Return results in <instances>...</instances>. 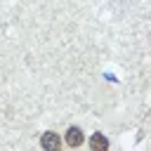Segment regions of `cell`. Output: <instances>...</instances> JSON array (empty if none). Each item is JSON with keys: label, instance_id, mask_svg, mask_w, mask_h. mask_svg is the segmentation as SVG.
<instances>
[{"label": "cell", "instance_id": "obj_1", "mask_svg": "<svg viewBox=\"0 0 151 151\" xmlns=\"http://www.w3.org/2000/svg\"><path fill=\"white\" fill-rule=\"evenodd\" d=\"M40 144H42L45 151H57V149H59V137H57V132H45L42 139H40Z\"/></svg>", "mask_w": 151, "mask_h": 151}, {"label": "cell", "instance_id": "obj_2", "mask_svg": "<svg viewBox=\"0 0 151 151\" xmlns=\"http://www.w3.org/2000/svg\"><path fill=\"white\" fill-rule=\"evenodd\" d=\"M90 146H92L94 151H106V149H109V142H106V137H104V134L94 132V134L90 137Z\"/></svg>", "mask_w": 151, "mask_h": 151}, {"label": "cell", "instance_id": "obj_3", "mask_svg": "<svg viewBox=\"0 0 151 151\" xmlns=\"http://www.w3.org/2000/svg\"><path fill=\"white\" fill-rule=\"evenodd\" d=\"M66 142H68V146H80L83 144V132L78 127H71L66 132Z\"/></svg>", "mask_w": 151, "mask_h": 151}]
</instances>
